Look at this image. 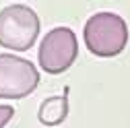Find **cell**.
<instances>
[{"instance_id":"1","label":"cell","mask_w":130,"mask_h":128,"mask_svg":"<svg viewBox=\"0 0 130 128\" xmlns=\"http://www.w3.org/2000/svg\"><path fill=\"white\" fill-rule=\"evenodd\" d=\"M83 37L89 52L99 58H113L128 45V25L116 12L101 10L87 19Z\"/></svg>"},{"instance_id":"2","label":"cell","mask_w":130,"mask_h":128,"mask_svg":"<svg viewBox=\"0 0 130 128\" xmlns=\"http://www.w3.org/2000/svg\"><path fill=\"white\" fill-rule=\"evenodd\" d=\"M39 35V17L27 4H8L0 10V45L27 52Z\"/></svg>"},{"instance_id":"3","label":"cell","mask_w":130,"mask_h":128,"mask_svg":"<svg viewBox=\"0 0 130 128\" xmlns=\"http://www.w3.org/2000/svg\"><path fill=\"white\" fill-rule=\"evenodd\" d=\"M78 56V39L70 27H54L39 43L37 60L47 74L66 72Z\"/></svg>"},{"instance_id":"4","label":"cell","mask_w":130,"mask_h":128,"mask_svg":"<svg viewBox=\"0 0 130 128\" xmlns=\"http://www.w3.org/2000/svg\"><path fill=\"white\" fill-rule=\"evenodd\" d=\"M39 85V70L27 58L0 54V99H23Z\"/></svg>"},{"instance_id":"5","label":"cell","mask_w":130,"mask_h":128,"mask_svg":"<svg viewBox=\"0 0 130 128\" xmlns=\"http://www.w3.org/2000/svg\"><path fill=\"white\" fill-rule=\"evenodd\" d=\"M68 89H64V95H54L41 101L39 109H37V118L41 124L45 126H56L60 122L66 120L68 116V99H66Z\"/></svg>"},{"instance_id":"6","label":"cell","mask_w":130,"mask_h":128,"mask_svg":"<svg viewBox=\"0 0 130 128\" xmlns=\"http://www.w3.org/2000/svg\"><path fill=\"white\" fill-rule=\"evenodd\" d=\"M14 116V107L8 103H0V128H4Z\"/></svg>"}]
</instances>
